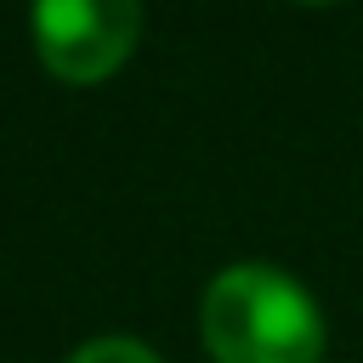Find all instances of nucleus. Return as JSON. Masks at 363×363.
<instances>
[{"instance_id":"obj_2","label":"nucleus","mask_w":363,"mask_h":363,"mask_svg":"<svg viewBox=\"0 0 363 363\" xmlns=\"http://www.w3.org/2000/svg\"><path fill=\"white\" fill-rule=\"evenodd\" d=\"M142 34V0H34V51L68 85L108 79Z\"/></svg>"},{"instance_id":"obj_1","label":"nucleus","mask_w":363,"mask_h":363,"mask_svg":"<svg viewBox=\"0 0 363 363\" xmlns=\"http://www.w3.org/2000/svg\"><path fill=\"white\" fill-rule=\"evenodd\" d=\"M199 335L216 363H318L323 318L318 301L267 261H238L210 278Z\"/></svg>"},{"instance_id":"obj_3","label":"nucleus","mask_w":363,"mask_h":363,"mask_svg":"<svg viewBox=\"0 0 363 363\" xmlns=\"http://www.w3.org/2000/svg\"><path fill=\"white\" fill-rule=\"evenodd\" d=\"M68 363H159V352H147L142 340H125V335H102L91 346H79Z\"/></svg>"},{"instance_id":"obj_4","label":"nucleus","mask_w":363,"mask_h":363,"mask_svg":"<svg viewBox=\"0 0 363 363\" xmlns=\"http://www.w3.org/2000/svg\"><path fill=\"white\" fill-rule=\"evenodd\" d=\"M306 6H329V0H306Z\"/></svg>"}]
</instances>
